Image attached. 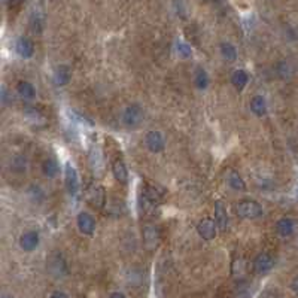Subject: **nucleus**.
<instances>
[{
  "label": "nucleus",
  "instance_id": "obj_32",
  "mask_svg": "<svg viewBox=\"0 0 298 298\" xmlns=\"http://www.w3.org/2000/svg\"><path fill=\"white\" fill-rule=\"evenodd\" d=\"M19 2H21V0H12V3H14V5H16V3H19Z\"/></svg>",
  "mask_w": 298,
  "mask_h": 298
},
{
  "label": "nucleus",
  "instance_id": "obj_26",
  "mask_svg": "<svg viewBox=\"0 0 298 298\" xmlns=\"http://www.w3.org/2000/svg\"><path fill=\"white\" fill-rule=\"evenodd\" d=\"M176 49H177L179 57H182V58H189L192 55V49H191V47L187 42H182V41L177 42L176 44Z\"/></svg>",
  "mask_w": 298,
  "mask_h": 298
},
{
  "label": "nucleus",
  "instance_id": "obj_24",
  "mask_svg": "<svg viewBox=\"0 0 298 298\" xmlns=\"http://www.w3.org/2000/svg\"><path fill=\"white\" fill-rule=\"evenodd\" d=\"M221 55H222V58L225 60V62H228V63H233V62H235V60H237V51L228 42L221 44Z\"/></svg>",
  "mask_w": 298,
  "mask_h": 298
},
{
  "label": "nucleus",
  "instance_id": "obj_30",
  "mask_svg": "<svg viewBox=\"0 0 298 298\" xmlns=\"http://www.w3.org/2000/svg\"><path fill=\"white\" fill-rule=\"evenodd\" d=\"M108 298H127L123 292H112Z\"/></svg>",
  "mask_w": 298,
  "mask_h": 298
},
{
  "label": "nucleus",
  "instance_id": "obj_5",
  "mask_svg": "<svg viewBox=\"0 0 298 298\" xmlns=\"http://www.w3.org/2000/svg\"><path fill=\"white\" fill-rule=\"evenodd\" d=\"M90 167L95 176H102L105 170V158L102 154V149L97 145H94L90 149Z\"/></svg>",
  "mask_w": 298,
  "mask_h": 298
},
{
  "label": "nucleus",
  "instance_id": "obj_12",
  "mask_svg": "<svg viewBox=\"0 0 298 298\" xmlns=\"http://www.w3.org/2000/svg\"><path fill=\"white\" fill-rule=\"evenodd\" d=\"M112 173L119 184L128 182V170H127L125 163L123 161V158H119V157L112 158Z\"/></svg>",
  "mask_w": 298,
  "mask_h": 298
},
{
  "label": "nucleus",
  "instance_id": "obj_17",
  "mask_svg": "<svg viewBox=\"0 0 298 298\" xmlns=\"http://www.w3.org/2000/svg\"><path fill=\"white\" fill-rule=\"evenodd\" d=\"M227 182L228 185L234 189V191H245L246 189V184L242 179V176L238 174L237 172L234 170H230L228 174H227Z\"/></svg>",
  "mask_w": 298,
  "mask_h": 298
},
{
  "label": "nucleus",
  "instance_id": "obj_10",
  "mask_svg": "<svg viewBox=\"0 0 298 298\" xmlns=\"http://www.w3.org/2000/svg\"><path fill=\"white\" fill-rule=\"evenodd\" d=\"M274 266V260L273 256L268 255V253H260L255 260H253V270L256 274H266L268 273Z\"/></svg>",
  "mask_w": 298,
  "mask_h": 298
},
{
  "label": "nucleus",
  "instance_id": "obj_14",
  "mask_svg": "<svg viewBox=\"0 0 298 298\" xmlns=\"http://www.w3.org/2000/svg\"><path fill=\"white\" fill-rule=\"evenodd\" d=\"M215 222L218 225L221 231H225L227 230V225H228V213H227V209L224 207L222 202H216L215 203Z\"/></svg>",
  "mask_w": 298,
  "mask_h": 298
},
{
  "label": "nucleus",
  "instance_id": "obj_19",
  "mask_svg": "<svg viewBox=\"0 0 298 298\" xmlns=\"http://www.w3.org/2000/svg\"><path fill=\"white\" fill-rule=\"evenodd\" d=\"M16 91H18L19 97L24 98V100H33V98L36 97V90H34V87H33L30 82H27V81L18 82Z\"/></svg>",
  "mask_w": 298,
  "mask_h": 298
},
{
  "label": "nucleus",
  "instance_id": "obj_16",
  "mask_svg": "<svg viewBox=\"0 0 298 298\" xmlns=\"http://www.w3.org/2000/svg\"><path fill=\"white\" fill-rule=\"evenodd\" d=\"M70 78H72V70L69 66H58L54 72V81L58 87H63V85H67L70 82Z\"/></svg>",
  "mask_w": 298,
  "mask_h": 298
},
{
  "label": "nucleus",
  "instance_id": "obj_7",
  "mask_svg": "<svg viewBox=\"0 0 298 298\" xmlns=\"http://www.w3.org/2000/svg\"><path fill=\"white\" fill-rule=\"evenodd\" d=\"M64 185L66 189L70 195H76L79 191V177H78V172L75 170V167L67 163L64 167Z\"/></svg>",
  "mask_w": 298,
  "mask_h": 298
},
{
  "label": "nucleus",
  "instance_id": "obj_21",
  "mask_svg": "<svg viewBox=\"0 0 298 298\" xmlns=\"http://www.w3.org/2000/svg\"><path fill=\"white\" fill-rule=\"evenodd\" d=\"M143 240L146 246H157L158 240H160V235H158V230L154 225H146L143 228Z\"/></svg>",
  "mask_w": 298,
  "mask_h": 298
},
{
  "label": "nucleus",
  "instance_id": "obj_28",
  "mask_svg": "<svg viewBox=\"0 0 298 298\" xmlns=\"http://www.w3.org/2000/svg\"><path fill=\"white\" fill-rule=\"evenodd\" d=\"M49 298H69V297H67V294H64L63 291H55V292L51 294Z\"/></svg>",
  "mask_w": 298,
  "mask_h": 298
},
{
  "label": "nucleus",
  "instance_id": "obj_27",
  "mask_svg": "<svg viewBox=\"0 0 298 298\" xmlns=\"http://www.w3.org/2000/svg\"><path fill=\"white\" fill-rule=\"evenodd\" d=\"M277 73H279L282 78H289V76L292 75V70H291V67H289L288 63L281 62L279 64H277Z\"/></svg>",
  "mask_w": 298,
  "mask_h": 298
},
{
  "label": "nucleus",
  "instance_id": "obj_33",
  "mask_svg": "<svg viewBox=\"0 0 298 298\" xmlns=\"http://www.w3.org/2000/svg\"><path fill=\"white\" fill-rule=\"evenodd\" d=\"M204 2H212V0H204Z\"/></svg>",
  "mask_w": 298,
  "mask_h": 298
},
{
  "label": "nucleus",
  "instance_id": "obj_23",
  "mask_svg": "<svg viewBox=\"0 0 298 298\" xmlns=\"http://www.w3.org/2000/svg\"><path fill=\"white\" fill-rule=\"evenodd\" d=\"M249 81V76L245 70H235L233 75H231V84L237 88V90H243L246 87Z\"/></svg>",
  "mask_w": 298,
  "mask_h": 298
},
{
  "label": "nucleus",
  "instance_id": "obj_18",
  "mask_svg": "<svg viewBox=\"0 0 298 298\" xmlns=\"http://www.w3.org/2000/svg\"><path fill=\"white\" fill-rule=\"evenodd\" d=\"M295 230V225H294V221L289 220V218H282L276 222V231L279 233L282 237H288L294 233Z\"/></svg>",
  "mask_w": 298,
  "mask_h": 298
},
{
  "label": "nucleus",
  "instance_id": "obj_6",
  "mask_svg": "<svg viewBox=\"0 0 298 298\" xmlns=\"http://www.w3.org/2000/svg\"><path fill=\"white\" fill-rule=\"evenodd\" d=\"M87 200L91 206L102 209L106 204V191L103 187L100 185H93L88 191H87Z\"/></svg>",
  "mask_w": 298,
  "mask_h": 298
},
{
  "label": "nucleus",
  "instance_id": "obj_3",
  "mask_svg": "<svg viewBox=\"0 0 298 298\" xmlns=\"http://www.w3.org/2000/svg\"><path fill=\"white\" fill-rule=\"evenodd\" d=\"M235 213L243 220H256L263 215V207L253 200H243L235 206Z\"/></svg>",
  "mask_w": 298,
  "mask_h": 298
},
{
  "label": "nucleus",
  "instance_id": "obj_20",
  "mask_svg": "<svg viewBox=\"0 0 298 298\" xmlns=\"http://www.w3.org/2000/svg\"><path fill=\"white\" fill-rule=\"evenodd\" d=\"M251 110L256 115V116H263L267 112V103L266 98L263 95H255L251 100Z\"/></svg>",
  "mask_w": 298,
  "mask_h": 298
},
{
  "label": "nucleus",
  "instance_id": "obj_15",
  "mask_svg": "<svg viewBox=\"0 0 298 298\" xmlns=\"http://www.w3.org/2000/svg\"><path fill=\"white\" fill-rule=\"evenodd\" d=\"M15 49L18 55L23 58H30L34 54V45L29 37H19L15 44Z\"/></svg>",
  "mask_w": 298,
  "mask_h": 298
},
{
  "label": "nucleus",
  "instance_id": "obj_1",
  "mask_svg": "<svg viewBox=\"0 0 298 298\" xmlns=\"http://www.w3.org/2000/svg\"><path fill=\"white\" fill-rule=\"evenodd\" d=\"M143 118H145L143 109L139 106V105H136V103L128 105V106L124 109L123 116H121L123 124H124L125 127H128V128H137L139 125L142 124Z\"/></svg>",
  "mask_w": 298,
  "mask_h": 298
},
{
  "label": "nucleus",
  "instance_id": "obj_2",
  "mask_svg": "<svg viewBox=\"0 0 298 298\" xmlns=\"http://www.w3.org/2000/svg\"><path fill=\"white\" fill-rule=\"evenodd\" d=\"M163 202V192L158 189L154 185L146 184L143 187V192H142V207L149 212V210H155V207Z\"/></svg>",
  "mask_w": 298,
  "mask_h": 298
},
{
  "label": "nucleus",
  "instance_id": "obj_11",
  "mask_svg": "<svg viewBox=\"0 0 298 298\" xmlns=\"http://www.w3.org/2000/svg\"><path fill=\"white\" fill-rule=\"evenodd\" d=\"M78 228L82 234L91 235L95 230V220L93 218V215H90L88 212H81L78 215V220H76Z\"/></svg>",
  "mask_w": 298,
  "mask_h": 298
},
{
  "label": "nucleus",
  "instance_id": "obj_29",
  "mask_svg": "<svg viewBox=\"0 0 298 298\" xmlns=\"http://www.w3.org/2000/svg\"><path fill=\"white\" fill-rule=\"evenodd\" d=\"M2 102H3V105H6L8 102H9V97H8V90L3 87L2 88Z\"/></svg>",
  "mask_w": 298,
  "mask_h": 298
},
{
  "label": "nucleus",
  "instance_id": "obj_8",
  "mask_svg": "<svg viewBox=\"0 0 298 298\" xmlns=\"http://www.w3.org/2000/svg\"><path fill=\"white\" fill-rule=\"evenodd\" d=\"M216 222L209 220V218H204V220H202L200 222H198L197 225V233L198 235H200L203 240L206 242H210L213 240V238L216 237Z\"/></svg>",
  "mask_w": 298,
  "mask_h": 298
},
{
  "label": "nucleus",
  "instance_id": "obj_22",
  "mask_svg": "<svg viewBox=\"0 0 298 298\" xmlns=\"http://www.w3.org/2000/svg\"><path fill=\"white\" fill-rule=\"evenodd\" d=\"M60 172V166L57 163V160H54V158H47V160H44L42 163V173L47 176V177H55Z\"/></svg>",
  "mask_w": 298,
  "mask_h": 298
},
{
  "label": "nucleus",
  "instance_id": "obj_25",
  "mask_svg": "<svg viewBox=\"0 0 298 298\" xmlns=\"http://www.w3.org/2000/svg\"><path fill=\"white\" fill-rule=\"evenodd\" d=\"M194 82H195V87L200 88V90H206V88L209 87V76H207V73H206L204 69H198V70L195 72Z\"/></svg>",
  "mask_w": 298,
  "mask_h": 298
},
{
  "label": "nucleus",
  "instance_id": "obj_13",
  "mask_svg": "<svg viewBox=\"0 0 298 298\" xmlns=\"http://www.w3.org/2000/svg\"><path fill=\"white\" fill-rule=\"evenodd\" d=\"M19 246L26 252H31L39 246V233L37 231H27L19 237Z\"/></svg>",
  "mask_w": 298,
  "mask_h": 298
},
{
  "label": "nucleus",
  "instance_id": "obj_9",
  "mask_svg": "<svg viewBox=\"0 0 298 298\" xmlns=\"http://www.w3.org/2000/svg\"><path fill=\"white\" fill-rule=\"evenodd\" d=\"M145 145L151 152H161L164 149L166 141L160 131H148L145 136Z\"/></svg>",
  "mask_w": 298,
  "mask_h": 298
},
{
  "label": "nucleus",
  "instance_id": "obj_31",
  "mask_svg": "<svg viewBox=\"0 0 298 298\" xmlns=\"http://www.w3.org/2000/svg\"><path fill=\"white\" fill-rule=\"evenodd\" d=\"M291 288L294 289V292H297V294H298V277H295V279L292 281V283H291Z\"/></svg>",
  "mask_w": 298,
  "mask_h": 298
},
{
  "label": "nucleus",
  "instance_id": "obj_4",
  "mask_svg": "<svg viewBox=\"0 0 298 298\" xmlns=\"http://www.w3.org/2000/svg\"><path fill=\"white\" fill-rule=\"evenodd\" d=\"M47 266H48V271L55 277H63L64 274H67V264L64 261L63 255H60L58 252H54L48 258Z\"/></svg>",
  "mask_w": 298,
  "mask_h": 298
}]
</instances>
